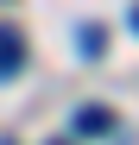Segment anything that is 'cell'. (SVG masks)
Returning a JSON list of instances; mask_svg holds the SVG:
<instances>
[{"label": "cell", "mask_w": 139, "mask_h": 145, "mask_svg": "<svg viewBox=\"0 0 139 145\" xmlns=\"http://www.w3.org/2000/svg\"><path fill=\"white\" fill-rule=\"evenodd\" d=\"M76 133H114V114L108 107H76Z\"/></svg>", "instance_id": "2"}, {"label": "cell", "mask_w": 139, "mask_h": 145, "mask_svg": "<svg viewBox=\"0 0 139 145\" xmlns=\"http://www.w3.org/2000/svg\"><path fill=\"white\" fill-rule=\"evenodd\" d=\"M57 145H70V139H57Z\"/></svg>", "instance_id": "4"}, {"label": "cell", "mask_w": 139, "mask_h": 145, "mask_svg": "<svg viewBox=\"0 0 139 145\" xmlns=\"http://www.w3.org/2000/svg\"><path fill=\"white\" fill-rule=\"evenodd\" d=\"M19 69H26V38H19L13 25H0V82L19 76Z\"/></svg>", "instance_id": "1"}, {"label": "cell", "mask_w": 139, "mask_h": 145, "mask_svg": "<svg viewBox=\"0 0 139 145\" xmlns=\"http://www.w3.org/2000/svg\"><path fill=\"white\" fill-rule=\"evenodd\" d=\"M108 51V32L101 25H82V57H101Z\"/></svg>", "instance_id": "3"}]
</instances>
